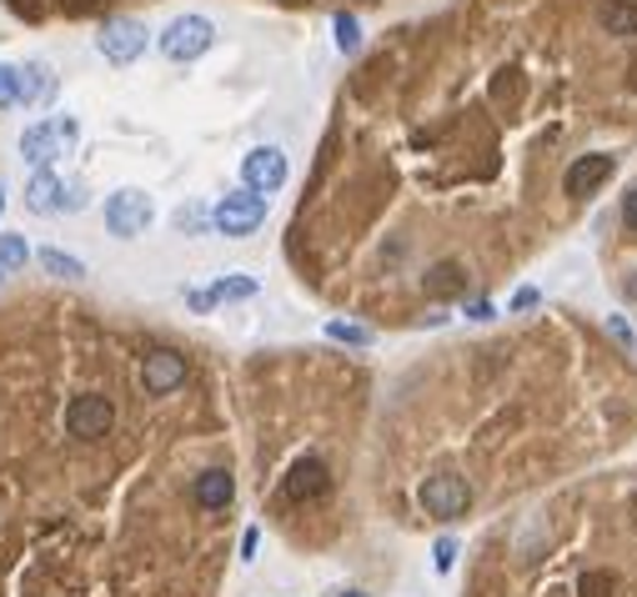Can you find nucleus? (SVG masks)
Segmentation results:
<instances>
[{"instance_id": "10", "label": "nucleus", "mask_w": 637, "mask_h": 597, "mask_svg": "<svg viewBox=\"0 0 637 597\" xmlns=\"http://www.w3.org/2000/svg\"><path fill=\"white\" fill-rule=\"evenodd\" d=\"M186 377H191L186 357H181V352H171V347H156V352H146V357H141V387L151 397L181 392V387H186Z\"/></svg>"}, {"instance_id": "6", "label": "nucleus", "mask_w": 637, "mask_h": 597, "mask_svg": "<svg viewBox=\"0 0 637 597\" xmlns=\"http://www.w3.org/2000/svg\"><path fill=\"white\" fill-rule=\"evenodd\" d=\"M261 221H266V196H257V192H231V196H221L212 211V227L231 241L251 237Z\"/></svg>"}, {"instance_id": "27", "label": "nucleus", "mask_w": 637, "mask_h": 597, "mask_svg": "<svg viewBox=\"0 0 637 597\" xmlns=\"http://www.w3.org/2000/svg\"><path fill=\"white\" fill-rule=\"evenodd\" d=\"M81 206H86V186H81V181H71V186L60 192V211H81Z\"/></svg>"}, {"instance_id": "7", "label": "nucleus", "mask_w": 637, "mask_h": 597, "mask_svg": "<svg viewBox=\"0 0 637 597\" xmlns=\"http://www.w3.org/2000/svg\"><path fill=\"white\" fill-rule=\"evenodd\" d=\"M613 171H617V156H607V151L572 156V167L562 171V196L567 202H588V196H598L613 181Z\"/></svg>"}, {"instance_id": "18", "label": "nucleus", "mask_w": 637, "mask_h": 597, "mask_svg": "<svg viewBox=\"0 0 637 597\" xmlns=\"http://www.w3.org/2000/svg\"><path fill=\"white\" fill-rule=\"evenodd\" d=\"M41 266H46V276H60V282H81V276H86V262L66 256L60 246H46V251H41Z\"/></svg>"}, {"instance_id": "13", "label": "nucleus", "mask_w": 637, "mask_h": 597, "mask_svg": "<svg viewBox=\"0 0 637 597\" xmlns=\"http://www.w3.org/2000/svg\"><path fill=\"white\" fill-rule=\"evenodd\" d=\"M598 21L613 41H637V0H598Z\"/></svg>"}, {"instance_id": "11", "label": "nucleus", "mask_w": 637, "mask_h": 597, "mask_svg": "<svg viewBox=\"0 0 637 597\" xmlns=\"http://www.w3.org/2000/svg\"><path fill=\"white\" fill-rule=\"evenodd\" d=\"M327 492H331V467L321 462V457H302V462H292V472H286V482H282V497L296 502V507L321 502Z\"/></svg>"}, {"instance_id": "26", "label": "nucleus", "mask_w": 637, "mask_h": 597, "mask_svg": "<svg viewBox=\"0 0 637 597\" xmlns=\"http://www.w3.org/2000/svg\"><path fill=\"white\" fill-rule=\"evenodd\" d=\"M607 332L617 336V347H627V352L637 347V332H633V322H623V317H607Z\"/></svg>"}, {"instance_id": "28", "label": "nucleus", "mask_w": 637, "mask_h": 597, "mask_svg": "<svg viewBox=\"0 0 637 597\" xmlns=\"http://www.w3.org/2000/svg\"><path fill=\"white\" fill-rule=\"evenodd\" d=\"M623 227H627V231H633V237H637V186H633V192L623 196Z\"/></svg>"}, {"instance_id": "31", "label": "nucleus", "mask_w": 637, "mask_h": 597, "mask_svg": "<svg viewBox=\"0 0 637 597\" xmlns=\"http://www.w3.org/2000/svg\"><path fill=\"white\" fill-rule=\"evenodd\" d=\"M627 523H633V532H637V492H633V502H627Z\"/></svg>"}, {"instance_id": "9", "label": "nucleus", "mask_w": 637, "mask_h": 597, "mask_svg": "<svg viewBox=\"0 0 637 597\" xmlns=\"http://www.w3.org/2000/svg\"><path fill=\"white\" fill-rule=\"evenodd\" d=\"M286 176H292V167H286L282 146H257V151L241 156V181H247V192L272 196L286 186Z\"/></svg>"}, {"instance_id": "24", "label": "nucleus", "mask_w": 637, "mask_h": 597, "mask_svg": "<svg viewBox=\"0 0 637 597\" xmlns=\"http://www.w3.org/2000/svg\"><path fill=\"white\" fill-rule=\"evenodd\" d=\"M432 562H437V573H452V567H457V538H437Z\"/></svg>"}, {"instance_id": "2", "label": "nucleus", "mask_w": 637, "mask_h": 597, "mask_svg": "<svg viewBox=\"0 0 637 597\" xmlns=\"http://www.w3.org/2000/svg\"><path fill=\"white\" fill-rule=\"evenodd\" d=\"M417 502L426 507V517L457 523V517H467V507H473V482L457 478V472H432V478H422V487H417Z\"/></svg>"}, {"instance_id": "17", "label": "nucleus", "mask_w": 637, "mask_h": 597, "mask_svg": "<svg viewBox=\"0 0 637 597\" xmlns=\"http://www.w3.org/2000/svg\"><path fill=\"white\" fill-rule=\"evenodd\" d=\"M623 593V583H617V573H607V567H588V573L578 577V597H617Z\"/></svg>"}, {"instance_id": "19", "label": "nucleus", "mask_w": 637, "mask_h": 597, "mask_svg": "<svg viewBox=\"0 0 637 597\" xmlns=\"http://www.w3.org/2000/svg\"><path fill=\"white\" fill-rule=\"evenodd\" d=\"M25 262H31V246H25V237L5 231V237H0V272H25Z\"/></svg>"}, {"instance_id": "1", "label": "nucleus", "mask_w": 637, "mask_h": 597, "mask_svg": "<svg viewBox=\"0 0 637 597\" xmlns=\"http://www.w3.org/2000/svg\"><path fill=\"white\" fill-rule=\"evenodd\" d=\"M76 141H81V126H76L71 116H46L21 136V156L36 171H46V167H56L60 156H71Z\"/></svg>"}, {"instance_id": "8", "label": "nucleus", "mask_w": 637, "mask_h": 597, "mask_svg": "<svg viewBox=\"0 0 637 597\" xmlns=\"http://www.w3.org/2000/svg\"><path fill=\"white\" fill-rule=\"evenodd\" d=\"M111 427H116V406H111V397H101V392L71 397V406H66V432H71L76 443H95V437H106Z\"/></svg>"}, {"instance_id": "29", "label": "nucleus", "mask_w": 637, "mask_h": 597, "mask_svg": "<svg viewBox=\"0 0 637 597\" xmlns=\"http://www.w3.org/2000/svg\"><path fill=\"white\" fill-rule=\"evenodd\" d=\"M186 307H191V311H212L216 297H212V291H186Z\"/></svg>"}, {"instance_id": "4", "label": "nucleus", "mask_w": 637, "mask_h": 597, "mask_svg": "<svg viewBox=\"0 0 637 597\" xmlns=\"http://www.w3.org/2000/svg\"><path fill=\"white\" fill-rule=\"evenodd\" d=\"M146 41H151V31H146L136 15H111V21L95 31V50H101L111 66H130V60H141Z\"/></svg>"}, {"instance_id": "20", "label": "nucleus", "mask_w": 637, "mask_h": 597, "mask_svg": "<svg viewBox=\"0 0 637 597\" xmlns=\"http://www.w3.org/2000/svg\"><path fill=\"white\" fill-rule=\"evenodd\" d=\"M331 31H337V50H342V56H356V50H362V21H356V15H337V21H331Z\"/></svg>"}, {"instance_id": "23", "label": "nucleus", "mask_w": 637, "mask_h": 597, "mask_svg": "<svg viewBox=\"0 0 637 597\" xmlns=\"http://www.w3.org/2000/svg\"><path fill=\"white\" fill-rule=\"evenodd\" d=\"M537 307H543V291H537V287H517V291H512V301H508L512 317H527V311H537Z\"/></svg>"}, {"instance_id": "5", "label": "nucleus", "mask_w": 637, "mask_h": 597, "mask_svg": "<svg viewBox=\"0 0 637 597\" xmlns=\"http://www.w3.org/2000/svg\"><path fill=\"white\" fill-rule=\"evenodd\" d=\"M151 216H156V206L141 186H121L116 196H106V231L121 241L141 237V231L151 227Z\"/></svg>"}, {"instance_id": "15", "label": "nucleus", "mask_w": 637, "mask_h": 597, "mask_svg": "<svg viewBox=\"0 0 637 597\" xmlns=\"http://www.w3.org/2000/svg\"><path fill=\"white\" fill-rule=\"evenodd\" d=\"M50 96H56V71L41 66V60L21 66V101H25V106H46Z\"/></svg>"}, {"instance_id": "30", "label": "nucleus", "mask_w": 637, "mask_h": 597, "mask_svg": "<svg viewBox=\"0 0 637 597\" xmlns=\"http://www.w3.org/2000/svg\"><path fill=\"white\" fill-rule=\"evenodd\" d=\"M257 548H261V527H247V538H241V558H257Z\"/></svg>"}, {"instance_id": "3", "label": "nucleus", "mask_w": 637, "mask_h": 597, "mask_svg": "<svg viewBox=\"0 0 637 597\" xmlns=\"http://www.w3.org/2000/svg\"><path fill=\"white\" fill-rule=\"evenodd\" d=\"M212 46H216V25L206 21V15H177V21L161 31V56L177 60V66L206 56Z\"/></svg>"}, {"instance_id": "22", "label": "nucleus", "mask_w": 637, "mask_h": 597, "mask_svg": "<svg viewBox=\"0 0 637 597\" xmlns=\"http://www.w3.org/2000/svg\"><path fill=\"white\" fill-rule=\"evenodd\" d=\"M21 106V66H5L0 60V111Z\"/></svg>"}, {"instance_id": "25", "label": "nucleus", "mask_w": 637, "mask_h": 597, "mask_svg": "<svg viewBox=\"0 0 637 597\" xmlns=\"http://www.w3.org/2000/svg\"><path fill=\"white\" fill-rule=\"evenodd\" d=\"M206 221H212V216H206V206H181V211H177V227L181 231H206Z\"/></svg>"}, {"instance_id": "32", "label": "nucleus", "mask_w": 637, "mask_h": 597, "mask_svg": "<svg viewBox=\"0 0 637 597\" xmlns=\"http://www.w3.org/2000/svg\"><path fill=\"white\" fill-rule=\"evenodd\" d=\"M0 216H5V186H0Z\"/></svg>"}, {"instance_id": "21", "label": "nucleus", "mask_w": 637, "mask_h": 597, "mask_svg": "<svg viewBox=\"0 0 637 597\" xmlns=\"http://www.w3.org/2000/svg\"><path fill=\"white\" fill-rule=\"evenodd\" d=\"M327 336H331V342H346V347H372V326L342 322V317H331V322H327Z\"/></svg>"}, {"instance_id": "34", "label": "nucleus", "mask_w": 637, "mask_h": 597, "mask_svg": "<svg viewBox=\"0 0 637 597\" xmlns=\"http://www.w3.org/2000/svg\"><path fill=\"white\" fill-rule=\"evenodd\" d=\"M0 276H5V272H0Z\"/></svg>"}, {"instance_id": "12", "label": "nucleus", "mask_w": 637, "mask_h": 597, "mask_svg": "<svg viewBox=\"0 0 637 597\" xmlns=\"http://www.w3.org/2000/svg\"><path fill=\"white\" fill-rule=\"evenodd\" d=\"M191 497H196L201 513H221V507H231V497H237V478H231L226 467H206V472L191 482Z\"/></svg>"}, {"instance_id": "16", "label": "nucleus", "mask_w": 637, "mask_h": 597, "mask_svg": "<svg viewBox=\"0 0 637 597\" xmlns=\"http://www.w3.org/2000/svg\"><path fill=\"white\" fill-rule=\"evenodd\" d=\"M257 291H261L257 276L231 272V276H221V282L212 287V297H216V301H247V297H257Z\"/></svg>"}, {"instance_id": "33", "label": "nucleus", "mask_w": 637, "mask_h": 597, "mask_svg": "<svg viewBox=\"0 0 637 597\" xmlns=\"http://www.w3.org/2000/svg\"><path fill=\"white\" fill-rule=\"evenodd\" d=\"M342 597H366V593H342Z\"/></svg>"}, {"instance_id": "14", "label": "nucleus", "mask_w": 637, "mask_h": 597, "mask_svg": "<svg viewBox=\"0 0 637 597\" xmlns=\"http://www.w3.org/2000/svg\"><path fill=\"white\" fill-rule=\"evenodd\" d=\"M60 192H66V181L46 167V171L31 176V186H25V206H31L36 216H50V211H60Z\"/></svg>"}]
</instances>
